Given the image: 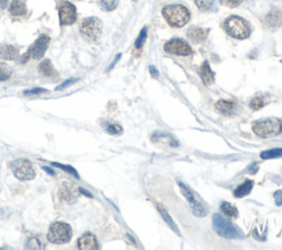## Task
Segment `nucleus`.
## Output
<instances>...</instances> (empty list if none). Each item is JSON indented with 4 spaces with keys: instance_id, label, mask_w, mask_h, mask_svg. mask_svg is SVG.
I'll return each mask as SVG.
<instances>
[{
    "instance_id": "1",
    "label": "nucleus",
    "mask_w": 282,
    "mask_h": 250,
    "mask_svg": "<svg viewBox=\"0 0 282 250\" xmlns=\"http://www.w3.org/2000/svg\"><path fill=\"white\" fill-rule=\"evenodd\" d=\"M162 15L168 24L173 28L185 26L191 18L190 11L182 5H171L162 9Z\"/></svg>"
},
{
    "instance_id": "2",
    "label": "nucleus",
    "mask_w": 282,
    "mask_h": 250,
    "mask_svg": "<svg viewBox=\"0 0 282 250\" xmlns=\"http://www.w3.org/2000/svg\"><path fill=\"white\" fill-rule=\"evenodd\" d=\"M213 227L217 235L227 239H240L244 237V234L239 228H237L230 220L220 214H215L213 216Z\"/></svg>"
},
{
    "instance_id": "3",
    "label": "nucleus",
    "mask_w": 282,
    "mask_h": 250,
    "mask_svg": "<svg viewBox=\"0 0 282 250\" xmlns=\"http://www.w3.org/2000/svg\"><path fill=\"white\" fill-rule=\"evenodd\" d=\"M224 28L230 37L244 40L250 36L251 29L248 22L238 16H230L224 21Z\"/></svg>"
},
{
    "instance_id": "4",
    "label": "nucleus",
    "mask_w": 282,
    "mask_h": 250,
    "mask_svg": "<svg viewBox=\"0 0 282 250\" xmlns=\"http://www.w3.org/2000/svg\"><path fill=\"white\" fill-rule=\"evenodd\" d=\"M72 231L71 226L62 221H57L53 223L49 228L48 232V239L50 242L55 243V245H64L68 243L72 239Z\"/></svg>"
},
{
    "instance_id": "5",
    "label": "nucleus",
    "mask_w": 282,
    "mask_h": 250,
    "mask_svg": "<svg viewBox=\"0 0 282 250\" xmlns=\"http://www.w3.org/2000/svg\"><path fill=\"white\" fill-rule=\"evenodd\" d=\"M81 35L87 42H96L103 32V22L96 17H91L82 21L80 28Z\"/></svg>"
},
{
    "instance_id": "6",
    "label": "nucleus",
    "mask_w": 282,
    "mask_h": 250,
    "mask_svg": "<svg viewBox=\"0 0 282 250\" xmlns=\"http://www.w3.org/2000/svg\"><path fill=\"white\" fill-rule=\"evenodd\" d=\"M252 130L257 136L261 138L277 136L282 131V121L277 118L257 120L252 125Z\"/></svg>"
},
{
    "instance_id": "7",
    "label": "nucleus",
    "mask_w": 282,
    "mask_h": 250,
    "mask_svg": "<svg viewBox=\"0 0 282 250\" xmlns=\"http://www.w3.org/2000/svg\"><path fill=\"white\" fill-rule=\"evenodd\" d=\"M10 168L17 179L20 181H31L36 177V170L28 159H17L10 163Z\"/></svg>"
},
{
    "instance_id": "8",
    "label": "nucleus",
    "mask_w": 282,
    "mask_h": 250,
    "mask_svg": "<svg viewBox=\"0 0 282 250\" xmlns=\"http://www.w3.org/2000/svg\"><path fill=\"white\" fill-rule=\"evenodd\" d=\"M178 184L181 188L182 194L185 196L187 202L190 204V206L192 207L193 214L197 216V217H204V216H206L208 213V209L205 207V205L200 201V198L196 196V194L193 192L189 186H186L183 182L179 181Z\"/></svg>"
},
{
    "instance_id": "9",
    "label": "nucleus",
    "mask_w": 282,
    "mask_h": 250,
    "mask_svg": "<svg viewBox=\"0 0 282 250\" xmlns=\"http://www.w3.org/2000/svg\"><path fill=\"white\" fill-rule=\"evenodd\" d=\"M50 41H51V39H50L47 35H42L39 37L36 40V42L29 48V51H28V53L25 55L24 62L28 61V58L29 57H31L35 60L42 59L44 53L47 52V50L49 48Z\"/></svg>"
},
{
    "instance_id": "10",
    "label": "nucleus",
    "mask_w": 282,
    "mask_h": 250,
    "mask_svg": "<svg viewBox=\"0 0 282 250\" xmlns=\"http://www.w3.org/2000/svg\"><path fill=\"white\" fill-rule=\"evenodd\" d=\"M59 17L61 26H71L77 19L76 7L69 2H62L59 6Z\"/></svg>"
},
{
    "instance_id": "11",
    "label": "nucleus",
    "mask_w": 282,
    "mask_h": 250,
    "mask_svg": "<svg viewBox=\"0 0 282 250\" xmlns=\"http://www.w3.org/2000/svg\"><path fill=\"white\" fill-rule=\"evenodd\" d=\"M164 50L165 52L175 54V55H182V57H186L192 53V49L190 44L183 39H172L169 42L164 44Z\"/></svg>"
},
{
    "instance_id": "12",
    "label": "nucleus",
    "mask_w": 282,
    "mask_h": 250,
    "mask_svg": "<svg viewBox=\"0 0 282 250\" xmlns=\"http://www.w3.org/2000/svg\"><path fill=\"white\" fill-rule=\"evenodd\" d=\"M76 195H77V192H76V188L74 184H71L69 182H64L62 185L60 186V191H59V196L61 199H63V201L71 203V202H74L76 199Z\"/></svg>"
},
{
    "instance_id": "13",
    "label": "nucleus",
    "mask_w": 282,
    "mask_h": 250,
    "mask_svg": "<svg viewBox=\"0 0 282 250\" xmlns=\"http://www.w3.org/2000/svg\"><path fill=\"white\" fill-rule=\"evenodd\" d=\"M77 247L82 250H95L98 249V241L96 237L91 232H85L77 240Z\"/></svg>"
},
{
    "instance_id": "14",
    "label": "nucleus",
    "mask_w": 282,
    "mask_h": 250,
    "mask_svg": "<svg viewBox=\"0 0 282 250\" xmlns=\"http://www.w3.org/2000/svg\"><path fill=\"white\" fill-rule=\"evenodd\" d=\"M209 30L204 29V28H198V27H192L191 29L187 31V37L193 42L195 43H201L207 38Z\"/></svg>"
},
{
    "instance_id": "15",
    "label": "nucleus",
    "mask_w": 282,
    "mask_h": 250,
    "mask_svg": "<svg viewBox=\"0 0 282 250\" xmlns=\"http://www.w3.org/2000/svg\"><path fill=\"white\" fill-rule=\"evenodd\" d=\"M282 24V15L278 10H272L264 18V25L269 29H277Z\"/></svg>"
},
{
    "instance_id": "16",
    "label": "nucleus",
    "mask_w": 282,
    "mask_h": 250,
    "mask_svg": "<svg viewBox=\"0 0 282 250\" xmlns=\"http://www.w3.org/2000/svg\"><path fill=\"white\" fill-rule=\"evenodd\" d=\"M10 15L14 17H25L27 16V0H13L9 7Z\"/></svg>"
},
{
    "instance_id": "17",
    "label": "nucleus",
    "mask_w": 282,
    "mask_h": 250,
    "mask_svg": "<svg viewBox=\"0 0 282 250\" xmlns=\"http://www.w3.org/2000/svg\"><path fill=\"white\" fill-rule=\"evenodd\" d=\"M198 73H200L201 79L203 81V83L205 85H211L212 83H214L215 80V74L214 72L212 71L211 66H209L207 61H205L200 68V71H198Z\"/></svg>"
},
{
    "instance_id": "18",
    "label": "nucleus",
    "mask_w": 282,
    "mask_h": 250,
    "mask_svg": "<svg viewBox=\"0 0 282 250\" xmlns=\"http://www.w3.org/2000/svg\"><path fill=\"white\" fill-rule=\"evenodd\" d=\"M19 57V50L14 46L4 44L0 47V59L6 61H13Z\"/></svg>"
},
{
    "instance_id": "19",
    "label": "nucleus",
    "mask_w": 282,
    "mask_h": 250,
    "mask_svg": "<svg viewBox=\"0 0 282 250\" xmlns=\"http://www.w3.org/2000/svg\"><path fill=\"white\" fill-rule=\"evenodd\" d=\"M216 109L218 112H220L222 114L225 115H233L236 110V104L234 102H230V101H218L216 103Z\"/></svg>"
},
{
    "instance_id": "20",
    "label": "nucleus",
    "mask_w": 282,
    "mask_h": 250,
    "mask_svg": "<svg viewBox=\"0 0 282 250\" xmlns=\"http://www.w3.org/2000/svg\"><path fill=\"white\" fill-rule=\"evenodd\" d=\"M252 187H253V182L250 180H246L234 191V195L236 197H245L251 192Z\"/></svg>"
},
{
    "instance_id": "21",
    "label": "nucleus",
    "mask_w": 282,
    "mask_h": 250,
    "mask_svg": "<svg viewBox=\"0 0 282 250\" xmlns=\"http://www.w3.org/2000/svg\"><path fill=\"white\" fill-rule=\"evenodd\" d=\"M157 207H158V210L160 212V214H161L162 218L165 220V223H167L170 226V228L172 229L173 231H175L178 235H180V231H179L178 226H176V224L174 223V220L171 218V216L167 212V209H165V207H163L162 205H160V204L157 205Z\"/></svg>"
},
{
    "instance_id": "22",
    "label": "nucleus",
    "mask_w": 282,
    "mask_h": 250,
    "mask_svg": "<svg viewBox=\"0 0 282 250\" xmlns=\"http://www.w3.org/2000/svg\"><path fill=\"white\" fill-rule=\"evenodd\" d=\"M39 71H40V73L43 76H47V77H53L57 75L51 61L50 60H44L43 62H41L40 66H39Z\"/></svg>"
},
{
    "instance_id": "23",
    "label": "nucleus",
    "mask_w": 282,
    "mask_h": 250,
    "mask_svg": "<svg viewBox=\"0 0 282 250\" xmlns=\"http://www.w3.org/2000/svg\"><path fill=\"white\" fill-rule=\"evenodd\" d=\"M220 209L225 214V216H227L229 218H236L238 216V210L228 202H223L220 204Z\"/></svg>"
},
{
    "instance_id": "24",
    "label": "nucleus",
    "mask_w": 282,
    "mask_h": 250,
    "mask_svg": "<svg viewBox=\"0 0 282 250\" xmlns=\"http://www.w3.org/2000/svg\"><path fill=\"white\" fill-rule=\"evenodd\" d=\"M196 7L203 13L211 11L215 7V0H194Z\"/></svg>"
},
{
    "instance_id": "25",
    "label": "nucleus",
    "mask_w": 282,
    "mask_h": 250,
    "mask_svg": "<svg viewBox=\"0 0 282 250\" xmlns=\"http://www.w3.org/2000/svg\"><path fill=\"white\" fill-rule=\"evenodd\" d=\"M260 157L263 160L282 158V148H274L271 150H267V151H262L260 153Z\"/></svg>"
},
{
    "instance_id": "26",
    "label": "nucleus",
    "mask_w": 282,
    "mask_h": 250,
    "mask_svg": "<svg viewBox=\"0 0 282 250\" xmlns=\"http://www.w3.org/2000/svg\"><path fill=\"white\" fill-rule=\"evenodd\" d=\"M11 75H13V70H11L10 66L0 62V82L9 80Z\"/></svg>"
},
{
    "instance_id": "27",
    "label": "nucleus",
    "mask_w": 282,
    "mask_h": 250,
    "mask_svg": "<svg viewBox=\"0 0 282 250\" xmlns=\"http://www.w3.org/2000/svg\"><path fill=\"white\" fill-rule=\"evenodd\" d=\"M267 105V101L262 96H256L250 101V107L253 110H259Z\"/></svg>"
},
{
    "instance_id": "28",
    "label": "nucleus",
    "mask_w": 282,
    "mask_h": 250,
    "mask_svg": "<svg viewBox=\"0 0 282 250\" xmlns=\"http://www.w3.org/2000/svg\"><path fill=\"white\" fill-rule=\"evenodd\" d=\"M147 28H142V30L140 31L139 33V36H138L137 38V40L135 42V47L136 49H141L143 47V44L146 43V40H147Z\"/></svg>"
},
{
    "instance_id": "29",
    "label": "nucleus",
    "mask_w": 282,
    "mask_h": 250,
    "mask_svg": "<svg viewBox=\"0 0 282 250\" xmlns=\"http://www.w3.org/2000/svg\"><path fill=\"white\" fill-rule=\"evenodd\" d=\"M105 129L110 135H121L123 133V127L118 124H107L105 126Z\"/></svg>"
},
{
    "instance_id": "30",
    "label": "nucleus",
    "mask_w": 282,
    "mask_h": 250,
    "mask_svg": "<svg viewBox=\"0 0 282 250\" xmlns=\"http://www.w3.org/2000/svg\"><path fill=\"white\" fill-rule=\"evenodd\" d=\"M118 6V0H101V7L106 11H112Z\"/></svg>"
},
{
    "instance_id": "31",
    "label": "nucleus",
    "mask_w": 282,
    "mask_h": 250,
    "mask_svg": "<svg viewBox=\"0 0 282 250\" xmlns=\"http://www.w3.org/2000/svg\"><path fill=\"white\" fill-rule=\"evenodd\" d=\"M40 245H41V242L39 241L38 238L32 237V238H30L29 240H28L26 248H29V249H41L42 246H40Z\"/></svg>"
},
{
    "instance_id": "32",
    "label": "nucleus",
    "mask_w": 282,
    "mask_h": 250,
    "mask_svg": "<svg viewBox=\"0 0 282 250\" xmlns=\"http://www.w3.org/2000/svg\"><path fill=\"white\" fill-rule=\"evenodd\" d=\"M53 165L58 166V168L62 169L64 171H66V172H69V173H72L75 177H77V179H79V177H80L79 174H77V171L74 168H72L71 165H64V164H59V163H53Z\"/></svg>"
},
{
    "instance_id": "33",
    "label": "nucleus",
    "mask_w": 282,
    "mask_h": 250,
    "mask_svg": "<svg viewBox=\"0 0 282 250\" xmlns=\"http://www.w3.org/2000/svg\"><path fill=\"white\" fill-rule=\"evenodd\" d=\"M220 3L225 6H227L229 8H235L242 3V0H220Z\"/></svg>"
},
{
    "instance_id": "34",
    "label": "nucleus",
    "mask_w": 282,
    "mask_h": 250,
    "mask_svg": "<svg viewBox=\"0 0 282 250\" xmlns=\"http://www.w3.org/2000/svg\"><path fill=\"white\" fill-rule=\"evenodd\" d=\"M77 81H79V79H69V80H66V81H65L64 83H62V84H61L59 87H57V91L64 90V88L75 84V83H76Z\"/></svg>"
},
{
    "instance_id": "35",
    "label": "nucleus",
    "mask_w": 282,
    "mask_h": 250,
    "mask_svg": "<svg viewBox=\"0 0 282 250\" xmlns=\"http://www.w3.org/2000/svg\"><path fill=\"white\" fill-rule=\"evenodd\" d=\"M42 93H47V90H44V88H33V90L26 91L25 95H39V94Z\"/></svg>"
},
{
    "instance_id": "36",
    "label": "nucleus",
    "mask_w": 282,
    "mask_h": 250,
    "mask_svg": "<svg viewBox=\"0 0 282 250\" xmlns=\"http://www.w3.org/2000/svg\"><path fill=\"white\" fill-rule=\"evenodd\" d=\"M273 196L275 199V205L277 206H282V191H277Z\"/></svg>"
},
{
    "instance_id": "37",
    "label": "nucleus",
    "mask_w": 282,
    "mask_h": 250,
    "mask_svg": "<svg viewBox=\"0 0 282 250\" xmlns=\"http://www.w3.org/2000/svg\"><path fill=\"white\" fill-rule=\"evenodd\" d=\"M149 70H150V73H151V75H152V77H154V79H158L159 77V72H158V70L154 68V66H150V68H149Z\"/></svg>"
},
{
    "instance_id": "38",
    "label": "nucleus",
    "mask_w": 282,
    "mask_h": 250,
    "mask_svg": "<svg viewBox=\"0 0 282 250\" xmlns=\"http://www.w3.org/2000/svg\"><path fill=\"white\" fill-rule=\"evenodd\" d=\"M42 169L47 172L48 174H50V175H55V172L52 170V169H50V168H48V166H42Z\"/></svg>"
},
{
    "instance_id": "39",
    "label": "nucleus",
    "mask_w": 282,
    "mask_h": 250,
    "mask_svg": "<svg viewBox=\"0 0 282 250\" xmlns=\"http://www.w3.org/2000/svg\"><path fill=\"white\" fill-rule=\"evenodd\" d=\"M120 58H121V54H118V55H117V57H116V59L114 60V62L112 63V65H110V66H109V68H108V70H112V69L114 68V66L116 65V63H117V62H118V61H119V59H120Z\"/></svg>"
},
{
    "instance_id": "40",
    "label": "nucleus",
    "mask_w": 282,
    "mask_h": 250,
    "mask_svg": "<svg viewBox=\"0 0 282 250\" xmlns=\"http://www.w3.org/2000/svg\"><path fill=\"white\" fill-rule=\"evenodd\" d=\"M79 192H80V193H82V194H84V195H86V196H88V197H91V198L93 197V195H92V194H91V193H88L87 191H85V190H84V188H82V187H80Z\"/></svg>"
},
{
    "instance_id": "41",
    "label": "nucleus",
    "mask_w": 282,
    "mask_h": 250,
    "mask_svg": "<svg viewBox=\"0 0 282 250\" xmlns=\"http://www.w3.org/2000/svg\"><path fill=\"white\" fill-rule=\"evenodd\" d=\"M8 5V0H0V9H5Z\"/></svg>"
}]
</instances>
